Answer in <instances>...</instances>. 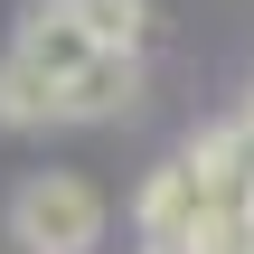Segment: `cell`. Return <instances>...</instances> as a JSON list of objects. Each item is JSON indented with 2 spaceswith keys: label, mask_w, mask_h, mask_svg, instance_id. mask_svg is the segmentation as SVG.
<instances>
[{
  "label": "cell",
  "mask_w": 254,
  "mask_h": 254,
  "mask_svg": "<svg viewBox=\"0 0 254 254\" xmlns=\"http://www.w3.org/2000/svg\"><path fill=\"white\" fill-rule=\"evenodd\" d=\"M141 245H179V254H207L226 245L236 226H245V198L226 189V170H217V132L207 141H189L179 160H160L151 179H141Z\"/></svg>",
  "instance_id": "cell-1"
},
{
  "label": "cell",
  "mask_w": 254,
  "mask_h": 254,
  "mask_svg": "<svg viewBox=\"0 0 254 254\" xmlns=\"http://www.w3.org/2000/svg\"><path fill=\"white\" fill-rule=\"evenodd\" d=\"M141 254H179V245H141Z\"/></svg>",
  "instance_id": "cell-7"
},
{
  "label": "cell",
  "mask_w": 254,
  "mask_h": 254,
  "mask_svg": "<svg viewBox=\"0 0 254 254\" xmlns=\"http://www.w3.org/2000/svg\"><path fill=\"white\" fill-rule=\"evenodd\" d=\"M94 47H123V57H141V38H151V0H57Z\"/></svg>",
  "instance_id": "cell-5"
},
{
  "label": "cell",
  "mask_w": 254,
  "mask_h": 254,
  "mask_svg": "<svg viewBox=\"0 0 254 254\" xmlns=\"http://www.w3.org/2000/svg\"><path fill=\"white\" fill-rule=\"evenodd\" d=\"M0 123H9V132H38V123H57V85H38L28 66H9V57H0Z\"/></svg>",
  "instance_id": "cell-6"
},
{
  "label": "cell",
  "mask_w": 254,
  "mask_h": 254,
  "mask_svg": "<svg viewBox=\"0 0 254 254\" xmlns=\"http://www.w3.org/2000/svg\"><path fill=\"white\" fill-rule=\"evenodd\" d=\"M9 245L19 254H94L104 245V189L85 170H38L9 198Z\"/></svg>",
  "instance_id": "cell-2"
},
{
  "label": "cell",
  "mask_w": 254,
  "mask_h": 254,
  "mask_svg": "<svg viewBox=\"0 0 254 254\" xmlns=\"http://www.w3.org/2000/svg\"><path fill=\"white\" fill-rule=\"evenodd\" d=\"M94 57H104V47H94V38H85L57 0H38V9L19 19V38H9V66H28V75H38V85H57V94H66ZM57 123H66V113H57Z\"/></svg>",
  "instance_id": "cell-3"
},
{
  "label": "cell",
  "mask_w": 254,
  "mask_h": 254,
  "mask_svg": "<svg viewBox=\"0 0 254 254\" xmlns=\"http://www.w3.org/2000/svg\"><path fill=\"white\" fill-rule=\"evenodd\" d=\"M132 94H141V57L104 47V57H94V66H85V75L57 94V113H66V123H104V113H123Z\"/></svg>",
  "instance_id": "cell-4"
}]
</instances>
